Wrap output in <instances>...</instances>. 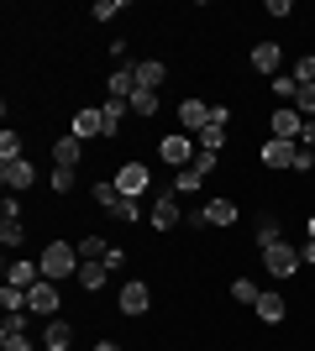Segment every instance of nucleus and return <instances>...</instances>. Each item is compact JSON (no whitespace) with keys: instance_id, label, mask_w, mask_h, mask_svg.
I'll return each mask as SVG.
<instances>
[{"instance_id":"23","label":"nucleus","mask_w":315,"mask_h":351,"mask_svg":"<svg viewBox=\"0 0 315 351\" xmlns=\"http://www.w3.org/2000/svg\"><path fill=\"white\" fill-rule=\"evenodd\" d=\"M126 110H132L126 100H105V105H100V116H105V136H116V132H121V121H126Z\"/></svg>"},{"instance_id":"2","label":"nucleus","mask_w":315,"mask_h":351,"mask_svg":"<svg viewBox=\"0 0 315 351\" xmlns=\"http://www.w3.org/2000/svg\"><path fill=\"white\" fill-rule=\"evenodd\" d=\"M195 147H200V142H189V136H184V132H174V136H158V158H163L168 168L179 173V168H189V162L200 158Z\"/></svg>"},{"instance_id":"7","label":"nucleus","mask_w":315,"mask_h":351,"mask_svg":"<svg viewBox=\"0 0 315 351\" xmlns=\"http://www.w3.org/2000/svg\"><path fill=\"white\" fill-rule=\"evenodd\" d=\"M27 304L37 309V315H47V320H58V315H53V309H63V299H58V283L53 278H37L27 289Z\"/></svg>"},{"instance_id":"5","label":"nucleus","mask_w":315,"mask_h":351,"mask_svg":"<svg viewBox=\"0 0 315 351\" xmlns=\"http://www.w3.org/2000/svg\"><path fill=\"white\" fill-rule=\"evenodd\" d=\"M152 231H179V226H184V220H179V194H174V189H163V194H158V199H152Z\"/></svg>"},{"instance_id":"26","label":"nucleus","mask_w":315,"mask_h":351,"mask_svg":"<svg viewBox=\"0 0 315 351\" xmlns=\"http://www.w3.org/2000/svg\"><path fill=\"white\" fill-rule=\"evenodd\" d=\"M0 309H5V315H21V309H32V304H27V289L5 283V289H0Z\"/></svg>"},{"instance_id":"43","label":"nucleus","mask_w":315,"mask_h":351,"mask_svg":"<svg viewBox=\"0 0 315 351\" xmlns=\"http://www.w3.org/2000/svg\"><path fill=\"white\" fill-rule=\"evenodd\" d=\"M300 142H305V147H310V152H315V121H305V132H300Z\"/></svg>"},{"instance_id":"41","label":"nucleus","mask_w":315,"mask_h":351,"mask_svg":"<svg viewBox=\"0 0 315 351\" xmlns=\"http://www.w3.org/2000/svg\"><path fill=\"white\" fill-rule=\"evenodd\" d=\"M310 168H315V152L300 147V152H294V173H310Z\"/></svg>"},{"instance_id":"12","label":"nucleus","mask_w":315,"mask_h":351,"mask_svg":"<svg viewBox=\"0 0 315 351\" xmlns=\"http://www.w3.org/2000/svg\"><path fill=\"white\" fill-rule=\"evenodd\" d=\"M69 132L79 136V142H90V136H105V116H100V105H79L74 110V126Z\"/></svg>"},{"instance_id":"9","label":"nucleus","mask_w":315,"mask_h":351,"mask_svg":"<svg viewBox=\"0 0 315 351\" xmlns=\"http://www.w3.org/2000/svg\"><path fill=\"white\" fill-rule=\"evenodd\" d=\"M132 73H137V89H163V79H168V63L163 58H132Z\"/></svg>"},{"instance_id":"45","label":"nucleus","mask_w":315,"mask_h":351,"mask_svg":"<svg viewBox=\"0 0 315 351\" xmlns=\"http://www.w3.org/2000/svg\"><path fill=\"white\" fill-rule=\"evenodd\" d=\"M305 236H310V241H315V215H310V220H305Z\"/></svg>"},{"instance_id":"40","label":"nucleus","mask_w":315,"mask_h":351,"mask_svg":"<svg viewBox=\"0 0 315 351\" xmlns=\"http://www.w3.org/2000/svg\"><path fill=\"white\" fill-rule=\"evenodd\" d=\"M268 16H273V21H289V16H294V5H289V0H268Z\"/></svg>"},{"instance_id":"14","label":"nucleus","mask_w":315,"mask_h":351,"mask_svg":"<svg viewBox=\"0 0 315 351\" xmlns=\"http://www.w3.org/2000/svg\"><path fill=\"white\" fill-rule=\"evenodd\" d=\"M179 126L200 136V132L210 126V105H205V100H179Z\"/></svg>"},{"instance_id":"27","label":"nucleus","mask_w":315,"mask_h":351,"mask_svg":"<svg viewBox=\"0 0 315 351\" xmlns=\"http://www.w3.org/2000/svg\"><path fill=\"white\" fill-rule=\"evenodd\" d=\"M195 142H200V152H221V142H226V121H210V126L195 136Z\"/></svg>"},{"instance_id":"3","label":"nucleus","mask_w":315,"mask_h":351,"mask_svg":"<svg viewBox=\"0 0 315 351\" xmlns=\"http://www.w3.org/2000/svg\"><path fill=\"white\" fill-rule=\"evenodd\" d=\"M110 184L121 189V199H142V194H148V184H152V178H148V162H121Z\"/></svg>"},{"instance_id":"19","label":"nucleus","mask_w":315,"mask_h":351,"mask_svg":"<svg viewBox=\"0 0 315 351\" xmlns=\"http://www.w3.org/2000/svg\"><path fill=\"white\" fill-rule=\"evenodd\" d=\"M105 283H110V267L105 263H79V289L84 293H100Z\"/></svg>"},{"instance_id":"31","label":"nucleus","mask_w":315,"mask_h":351,"mask_svg":"<svg viewBox=\"0 0 315 351\" xmlns=\"http://www.w3.org/2000/svg\"><path fill=\"white\" fill-rule=\"evenodd\" d=\"M16 158H21V136L5 126V132H0V162H16Z\"/></svg>"},{"instance_id":"22","label":"nucleus","mask_w":315,"mask_h":351,"mask_svg":"<svg viewBox=\"0 0 315 351\" xmlns=\"http://www.w3.org/2000/svg\"><path fill=\"white\" fill-rule=\"evenodd\" d=\"M37 278H43V267H37V263H11V267H5V283H16V289H32Z\"/></svg>"},{"instance_id":"36","label":"nucleus","mask_w":315,"mask_h":351,"mask_svg":"<svg viewBox=\"0 0 315 351\" xmlns=\"http://www.w3.org/2000/svg\"><path fill=\"white\" fill-rule=\"evenodd\" d=\"M116 220H126V226H137V220H142V205H137V199H121V205H116Z\"/></svg>"},{"instance_id":"16","label":"nucleus","mask_w":315,"mask_h":351,"mask_svg":"<svg viewBox=\"0 0 315 351\" xmlns=\"http://www.w3.org/2000/svg\"><path fill=\"white\" fill-rule=\"evenodd\" d=\"M231 220H237V205H231V199H210L189 226H231Z\"/></svg>"},{"instance_id":"20","label":"nucleus","mask_w":315,"mask_h":351,"mask_svg":"<svg viewBox=\"0 0 315 351\" xmlns=\"http://www.w3.org/2000/svg\"><path fill=\"white\" fill-rule=\"evenodd\" d=\"M105 89H110V100H132V95H137V73H132V63L110 73V79H105Z\"/></svg>"},{"instance_id":"29","label":"nucleus","mask_w":315,"mask_h":351,"mask_svg":"<svg viewBox=\"0 0 315 351\" xmlns=\"http://www.w3.org/2000/svg\"><path fill=\"white\" fill-rule=\"evenodd\" d=\"M90 194H95V205H100V210L116 215V205H121V189H116V184H90Z\"/></svg>"},{"instance_id":"6","label":"nucleus","mask_w":315,"mask_h":351,"mask_svg":"<svg viewBox=\"0 0 315 351\" xmlns=\"http://www.w3.org/2000/svg\"><path fill=\"white\" fill-rule=\"evenodd\" d=\"M152 309V289L142 278H132V283H121V315L126 320H137V315H148Z\"/></svg>"},{"instance_id":"15","label":"nucleus","mask_w":315,"mask_h":351,"mask_svg":"<svg viewBox=\"0 0 315 351\" xmlns=\"http://www.w3.org/2000/svg\"><path fill=\"white\" fill-rule=\"evenodd\" d=\"M79 158H84V142H79L74 132L53 142V168H79Z\"/></svg>"},{"instance_id":"42","label":"nucleus","mask_w":315,"mask_h":351,"mask_svg":"<svg viewBox=\"0 0 315 351\" xmlns=\"http://www.w3.org/2000/svg\"><path fill=\"white\" fill-rule=\"evenodd\" d=\"M300 263H305V267H315V241H310V236H305V247H300Z\"/></svg>"},{"instance_id":"25","label":"nucleus","mask_w":315,"mask_h":351,"mask_svg":"<svg viewBox=\"0 0 315 351\" xmlns=\"http://www.w3.org/2000/svg\"><path fill=\"white\" fill-rule=\"evenodd\" d=\"M200 184H205V168H195V162H189V168H179V178H174V194H195Z\"/></svg>"},{"instance_id":"28","label":"nucleus","mask_w":315,"mask_h":351,"mask_svg":"<svg viewBox=\"0 0 315 351\" xmlns=\"http://www.w3.org/2000/svg\"><path fill=\"white\" fill-rule=\"evenodd\" d=\"M126 105H132L137 116L148 121V116H158V105H163V100H158V95H152V89H137V95H132V100H126Z\"/></svg>"},{"instance_id":"33","label":"nucleus","mask_w":315,"mask_h":351,"mask_svg":"<svg viewBox=\"0 0 315 351\" xmlns=\"http://www.w3.org/2000/svg\"><path fill=\"white\" fill-rule=\"evenodd\" d=\"M268 84H273V95H279V100H289V105H294V95H300L294 73H279V79H268Z\"/></svg>"},{"instance_id":"39","label":"nucleus","mask_w":315,"mask_h":351,"mask_svg":"<svg viewBox=\"0 0 315 351\" xmlns=\"http://www.w3.org/2000/svg\"><path fill=\"white\" fill-rule=\"evenodd\" d=\"M0 346H5V351H37L32 336H0Z\"/></svg>"},{"instance_id":"38","label":"nucleus","mask_w":315,"mask_h":351,"mask_svg":"<svg viewBox=\"0 0 315 351\" xmlns=\"http://www.w3.org/2000/svg\"><path fill=\"white\" fill-rule=\"evenodd\" d=\"M0 220H21V199H16V194L0 199Z\"/></svg>"},{"instance_id":"10","label":"nucleus","mask_w":315,"mask_h":351,"mask_svg":"<svg viewBox=\"0 0 315 351\" xmlns=\"http://www.w3.org/2000/svg\"><path fill=\"white\" fill-rule=\"evenodd\" d=\"M0 184H5L11 194H21V189H32V184H37V168H32L27 158H16V162H0Z\"/></svg>"},{"instance_id":"17","label":"nucleus","mask_w":315,"mask_h":351,"mask_svg":"<svg viewBox=\"0 0 315 351\" xmlns=\"http://www.w3.org/2000/svg\"><path fill=\"white\" fill-rule=\"evenodd\" d=\"M253 309H257V320H263V325H279V320H284V315H289V304H284V293H273V289L263 293V299H257Z\"/></svg>"},{"instance_id":"30","label":"nucleus","mask_w":315,"mask_h":351,"mask_svg":"<svg viewBox=\"0 0 315 351\" xmlns=\"http://www.w3.org/2000/svg\"><path fill=\"white\" fill-rule=\"evenodd\" d=\"M231 299H237V304H247V309H253L257 299H263V289H257L253 278H237V283H231Z\"/></svg>"},{"instance_id":"24","label":"nucleus","mask_w":315,"mask_h":351,"mask_svg":"<svg viewBox=\"0 0 315 351\" xmlns=\"http://www.w3.org/2000/svg\"><path fill=\"white\" fill-rule=\"evenodd\" d=\"M279 241H284V226H279L273 215H263V220H257V247L268 252V247H279Z\"/></svg>"},{"instance_id":"1","label":"nucleus","mask_w":315,"mask_h":351,"mask_svg":"<svg viewBox=\"0 0 315 351\" xmlns=\"http://www.w3.org/2000/svg\"><path fill=\"white\" fill-rule=\"evenodd\" d=\"M37 267H43V278H79V247L74 241H47L43 257H37Z\"/></svg>"},{"instance_id":"4","label":"nucleus","mask_w":315,"mask_h":351,"mask_svg":"<svg viewBox=\"0 0 315 351\" xmlns=\"http://www.w3.org/2000/svg\"><path fill=\"white\" fill-rule=\"evenodd\" d=\"M263 267H268L273 278H294V273H300V247H289V241H279V247H268L263 252Z\"/></svg>"},{"instance_id":"11","label":"nucleus","mask_w":315,"mask_h":351,"mask_svg":"<svg viewBox=\"0 0 315 351\" xmlns=\"http://www.w3.org/2000/svg\"><path fill=\"white\" fill-rule=\"evenodd\" d=\"M294 152H300V142H279V136H268V142H263V168L284 173V168H294Z\"/></svg>"},{"instance_id":"21","label":"nucleus","mask_w":315,"mask_h":351,"mask_svg":"<svg viewBox=\"0 0 315 351\" xmlns=\"http://www.w3.org/2000/svg\"><path fill=\"white\" fill-rule=\"evenodd\" d=\"M79 247V263H105V257H110V241H105V236H84V241H74Z\"/></svg>"},{"instance_id":"13","label":"nucleus","mask_w":315,"mask_h":351,"mask_svg":"<svg viewBox=\"0 0 315 351\" xmlns=\"http://www.w3.org/2000/svg\"><path fill=\"white\" fill-rule=\"evenodd\" d=\"M279 63H284V47L279 43H257L253 47V69L263 73V79H279Z\"/></svg>"},{"instance_id":"44","label":"nucleus","mask_w":315,"mask_h":351,"mask_svg":"<svg viewBox=\"0 0 315 351\" xmlns=\"http://www.w3.org/2000/svg\"><path fill=\"white\" fill-rule=\"evenodd\" d=\"M95 351H121V346H116V341H95Z\"/></svg>"},{"instance_id":"37","label":"nucleus","mask_w":315,"mask_h":351,"mask_svg":"<svg viewBox=\"0 0 315 351\" xmlns=\"http://www.w3.org/2000/svg\"><path fill=\"white\" fill-rule=\"evenodd\" d=\"M74 189V168H53V194H69Z\"/></svg>"},{"instance_id":"34","label":"nucleus","mask_w":315,"mask_h":351,"mask_svg":"<svg viewBox=\"0 0 315 351\" xmlns=\"http://www.w3.org/2000/svg\"><path fill=\"white\" fill-rule=\"evenodd\" d=\"M21 220H0V247H21Z\"/></svg>"},{"instance_id":"35","label":"nucleus","mask_w":315,"mask_h":351,"mask_svg":"<svg viewBox=\"0 0 315 351\" xmlns=\"http://www.w3.org/2000/svg\"><path fill=\"white\" fill-rule=\"evenodd\" d=\"M121 11H126V0H100V5H95V21H116Z\"/></svg>"},{"instance_id":"18","label":"nucleus","mask_w":315,"mask_h":351,"mask_svg":"<svg viewBox=\"0 0 315 351\" xmlns=\"http://www.w3.org/2000/svg\"><path fill=\"white\" fill-rule=\"evenodd\" d=\"M43 346H47V351H69V346H74V325H69V320H47Z\"/></svg>"},{"instance_id":"8","label":"nucleus","mask_w":315,"mask_h":351,"mask_svg":"<svg viewBox=\"0 0 315 351\" xmlns=\"http://www.w3.org/2000/svg\"><path fill=\"white\" fill-rule=\"evenodd\" d=\"M268 132L279 136V142H300V132H305V116L294 110V105H279V110H273V121H268Z\"/></svg>"},{"instance_id":"32","label":"nucleus","mask_w":315,"mask_h":351,"mask_svg":"<svg viewBox=\"0 0 315 351\" xmlns=\"http://www.w3.org/2000/svg\"><path fill=\"white\" fill-rule=\"evenodd\" d=\"M294 84H315V53H305V58H294Z\"/></svg>"}]
</instances>
